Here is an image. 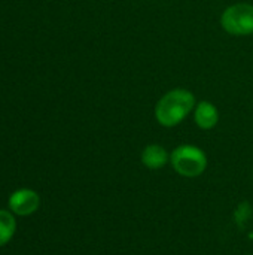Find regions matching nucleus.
<instances>
[{"instance_id":"obj_1","label":"nucleus","mask_w":253,"mask_h":255,"mask_svg":"<svg viewBox=\"0 0 253 255\" xmlns=\"http://www.w3.org/2000/svg\"><path fill=\"white\" fill-rule=\"evenodd\" d=\"M195 109V97L191 91L176 88L166 93L155 108V118L163 127L180 124Z\"/></svg>"},{"instance_id":"obj_2","label":"nucleus","mask_w":253,"mask_h":255,"mask_svg":"<svg viewBox=\"0 0 253 255\" xmlns=\"http://www.w3.org/2000/svg\"><path fill=\"white\" fill-rule=\"evenodd\" d=\"M173 169L185 178H197L207 167V157L203 149L194 145H180L170 154Z\"/></svg>"},{"instance_id":"obj_3","label":"nucleus","mask_w":253,"mask_h":255,"mask_svg":"<svg viewBox=\"0 0 253 255\" xmlns=\"http://www.w3.org/2000/svg\"><path fill=\"white\" fill-rule=\"evenodd\" d=\"M224 30L233 36H249L253 33V6L237 3L227 7L221 16Z\"/></svg>"},{"instance_id":"obj_4","label":"nucleus","mask_w":253,"mask_h":255,"mask_svg":"<svg viewBox=\"0 0 253 255\" xmlns=\"http://www.w3.org/2000/svg\"><path fill=\"white\" fill-rule=\"evenodd\" d=\"M9 211L18 217H28L40 208V196L31 188H19L9 196Z\"/></svg>"},{"instance_id":"obj_5","label":"nucleus","mask_w":253,"mask_h":255,"mask_svg":"<svg viewBox=\"0 0 253 255\" xmlns=\"http://www.w3.org/2000/svg\"><path fill=\"white\" fill-rule=\"evenodd\" d=\"M169 161H170V155L163 145L151 143L145 146V149L142 151V163L151 170L163 169Z\"/></svg>"},{"instance_id":"obj_6","label":"nucleus","mask_w":253,"mask_h":255,"mask_svg":"<svg viewBox=\"0 0 253 255\" xmlns=\"http://www.w3.org/2000/svg\"><path fill=\"white\" fill-rule=\"evenodd\" d=\"M194 120L201 130H212L219 121V112L213 103L200 102L198 105H195Z\"/></svg>"},{"instance_id":"obj_7","label":"nucleus","mask_w":253,"mask_h":255,"mask_svg":"<svg viewBox=\"0 0 253 255\" xmlns=\"http://www.w3.org/2000/svg\"><path fill=\"white\" fill-rule=\"evenodd\" d=\"M16 232V220L10 211L0 209V248L7 245Z\"/></svg>"}]
</instances>
